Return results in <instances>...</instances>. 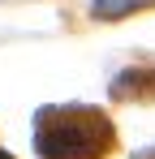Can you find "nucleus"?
I'll return each mask as SVG.
<instances>
[{
  "label": "nucleus",
  "mask_w": 155,
  "mask_h": 159,
  "mask_svg": "<svg viewBox=\"0 0 155 159\" xmlns=\"http://www.w3.org/2000/svg\"><path fill=\"white\" fill-rule=\"evenodd\" d=\"M116 151V125L103 107L52 103L35 112V155L39 159H108Z\"/></svg>",
  "instance_id": "1"
},
{
  "label": "nucleus",
  "mask_w": 155,
  "mask_h": 159,
  "mask_svg": "<svg viewBox=\"0 0 155 159\" xmlns=\"http://www.w3.org/2000/svg\"><path fill=\"white\" fill-rule=\"evenodd\" d=\"M155 0H95L91 4V17L95 22H116V17H129V13H142L151 9Z\"/></svg>",
  "instance_id": "2"
},
{
  "label": "nucleus",
  "mask_w": 155,
  "mask_h": 159,
  "mask_svg": "<svg viewBox=\"0 0 155 159\" xmlns=\"http://www.w3.org/2000/svg\"><path fill=\"white\" fill-rule=\"evenodd\" d=\"M0 159H13V155H9V151H0Z\"/></svg>",
  "instance_id": "3"
}]
</instances>
